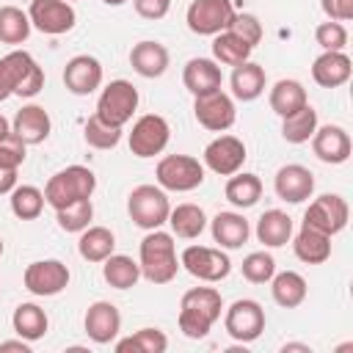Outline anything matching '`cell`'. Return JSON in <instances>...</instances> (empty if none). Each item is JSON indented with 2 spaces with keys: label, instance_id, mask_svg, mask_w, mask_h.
<instances>
[{
  "label": "cell",
  "instance_id": "cell-31",
  "mask_svg": "<svg viewBox=\"0 0 353 353\" xmlns=\"http://www.w3.org/2000/svg\"><path fill=\"white\" fill-rule=\"evenodd\" d=\"M11 325H14L17 336H22L28 342H36V339H41L47 334L50 317L39 303H19L14 309V314H11Z\"/></svg>",
  "mask_w": 353,
  "mask_h": 353
},
{
  "label": "cell",
  "instance_id": "cell-34",
  "mask_svg": "<svg viewBox=\"0 0 353 353\" xmlns=\"http://www.w3.org/2000/svg\"><path fill=\"white\" fill-rule=\"evenodd\" d=\"M254 52V47L248 41H243L237 33L232 30H221L215 33L212 39V61L215 63H223V66H237L243 61H248Z\"/></svg>",
  "mask_w": 353,
  "mask_h": 353
},
{
  "label": "cell",
  "instance_id": "cell-20",
  "mask_svg": "<svg viewBox=\"0 0 353 353\" xmlns=\"http://www.w3.org/2000/svg\"><path fill=\"white\" fill-rule=\"evenodd\" d=\"M309 141H312L314 154H317L323 163H331V165L345 163V160L350 157V149H353L347 130H345V127H339V124L317 127V130H314V135H312Z\"/></svg>",
  "mask_w": 353,
  "mask_h": 353
},
{
  "label": "cell",
  "instance_id": "cell-49",
  "mask_svg": "<svg viewBox=\"0 0 353 353\" xmlns=\"http://www.w3.org/2000/svg\"><path fill=\"white\" fill-rule=\"evenodd\" d=\"M17 188V168H3L0 165V196L11 193Z\"/></svg>",
  "mask_w": 353,
  "mask_h": 353
},
{
  "label": "cell",
  "instance_id": "cell-13",
  "mask_svg": "<svg viewBox=\"0 0 353 353\" xmlns=\"http://www.w3.org/2000/svg\"><path fill=\"white\" fill-rule=\"evenodd\" d=\"M171 127L160 113H146L132 124L130 132V152L135 157H154L168 146Z\"/></svg>",
  "mask_w": 353,
  "mask_h": 353
},
{
  "label": "cell",
  "instance_id": "cell-32",
  "mask_svg": "<svg viewBox=\"0 0 353 353\" xmlns=\"http://www.w3.org/2000/svg\"><path fill=\"white\" fill-rule=\"evenodd\" d=\"M171 223V232L182 240H196L204 229H207V215L199 204H176L171 212H168V221Z\"/></svg>",
  "mask_w": 353,
  "mask_h": 353
},
{
  "label": "cell",
  "instance_id": "cell-46",
  "mask_svg": "<svg viewBox=\"0 0 353 353\" xmlns=\"http://www.w3.org/2000/svg\"><path fill=\"white\" fill-rule=\"evenodd\" d=\"M25 149H28V143L17 132H8L0 141V165L3 168H19L25 163Z\"/></svg>",
  "mask_w": 353,
  "mask_h": 353
},
{
  "label": "cell",
  "instance_id": "cell-2",
  "mask_svg": "<svg viewBox=\"0 0 353 353\" xmlns=\"http://www.w3.org/2000/svg\"><path fill=\"white\" fill-rule=\"evenodd\" d=\"M141 276L152 284H168L176 279L179 270V259H176V245H174V234L152 229L143 240H141Z\"/></svg>",
  "mask_w": 353,
  "mask_h": 353
},
{
  "label": "cell",
  "instance_id": "cell-51",
  "mask_svg": "<svg viewBox=\"0 0 353 353\" xmlns=\"http://www.w3.org/2000/svg\"><path fill=\"white\" fill-rule=\"evenodd\" d=\"M11 94H14V91H11V80H8V72H6L3 58H0V102H6Z\"/></svg>",
  "mask_w": 353,
  "mask_h": 353
},
{
  "label": "cell",
  "instance_id": "cell-52",
  "mask_svg": "<svg viewBox=\"0 0 353 353\" xmlns=\"http://www.w3.org/2000/svg\"><path fill=\"white\" fill-rule=\"evenodd\" d=\"M281 350H301V353H312V347H309V345H298V342H287Z\"/></svg>",
  "mask_w": 353,
  "mask_h": 353
},
{
  "label": "cell",
  "instance_id": "cell-33",
  "mask_svg": "<svg viewBox=\"0 0 353 353\" xmlns=\"http://www.w3.org/2000/svg\"><path fill=\"white\" fill-rule=\"evenodd\" d=\"M102 276L113 290H130L141 279V265L127 254H110L102 262Z\"/></svg>",
  "mask_w": 353,
  "mask_h": 353
},
{
  "label": "cell",
  "instance_id": "cell-56",
  "mask_svg": "<svg viewBox=\"0 0 353 353\" xmlns=\"http://www.w3.org/2000/svg\"><path fill=\"white\" fill-rule=\"evenodd\" d=\"M66 3H69V0H66Z\"/></svg>",
  "mask_w": 353,
  "mask_h": 353
},
{
  "label": "cell",
  "instance_id": "cell-45",
  "mask_svg": "<svg viewBox=\"0 0 353 353\" xmlns=\"http://www.w3.org/2000/svg\"><path fill=\"white\" fill-rule=\"evenodd\" d=\"M226 30L237 33V36H240L243 41H248L251 47H256V44L262 41V22H259L254 14H234Z\"/></svg>",
  "mask_w": 353,
  "mask_h": 353
},
{
  "label": "cell",
  "instance_id": "cell-36",
  "mask_svg": "<svg viewBox=\"0 0 353 353\" xmlns=\"http://www.w3.org/2000/svg\"><path fill=\"white\" fill-rule=\"evenodd\" d=\"M268 102H270V110L284 119V116L295 113L298 108H303L309 99H306V88L298 80H279V83H273Z\"/></svg>",
  "mask_w": 353,
  "mask_h": 353
},
{
  "label": "cell",
  "instance_id": "cell-44",
  "mask_svg": "<svg viewBox=\"0 0 353 353\" xmlns=\"http://www.w3.org/2000/svg\"><path fill=\"white\" fill-rule=\"evenodd\" d=\"M314 39L323 50H345L347 47V28L342 22H320L317 30H314Z\"/></svg>",
  "mask_w": 353,
  "mask_h": 353
},
{
  "label": "cell",
  "instance_id": "cell-26",
  "mask_svg": "<svg viewBox=\"0 0 353 353\" xmlns=\"http://www.w3.org/2000/svg\"><path fill=\"white\" fill-rule=\"evenodd\" d=\"M210 229H212V240L221 248H240L251 234V223L240 212H218L210 221Z\"/></svg>",
  "mask_w": 353,
  "mask_h": 353
},
{
  "label": "cell",
  "instance_id": "cell-10",
  "mask_svg": "<svg viewBox=\"0 0 353 353\" xmlns=\"http://www.w3.org/2000/svg\"><path fill=\"white\" fill-rule=\"evenodd\" d=\"M223 328L234 342H254L265 331V309L251 298H240L226 309Z\"/></svg>",
  "mask_w": 353,
  "mask_h": 353
},
{
  "label": "cell",
  "instance_id": "cell-25",
  "mask_svg": "<svg viewBox=\"0 0 353 353\" xmlns=\"http://www.w3.org/2000/svg\"><path fill=\"white\" fill-rule=\"evenodd\" d=\"M229 83H232V97H234V99H240V102H254L256 97H262L265 83H268V74H265V69H262L259 63L243 61V63L234 66Z\"/></svg>",
  "mask_w": 353,
  "mask_h": 353
},
{
  "label": "cell",
  "instance_id": "cell-18",
  "mask_svg": "<svg viewBox=\"0 0 353 353\" xmlns=\"http://www.w3.org/2000/svg\"><path fill=\"white\" fill-rule=\"evenodd\" d=\"M85 334L97 345H110L121 331V312L110 301H97L85 309Z\"/></svg>",
  "mask_w": 353,
  "mask_h": 353
},
{
  "label": "cell",
  "instance_id": "cell-29",
  "mask_svg": "<svg viewBox=\"0 0 353 353\" xmlns=\"http://www.w3.org/2000/svg\"><path fill=\"white\" fill-rule=\"evenodd\" d=\"M270 295L281 309H295L306 301V279L295 270L273 273L270 279Z\"/></svg>",
  "mask_w": 353,
  "mask_h": 353
},
{
  "label": "cell",
  "instance_id": "cell-19",
  "mask_svg": "<svg viewBox=\"0 0 353 353\" xmlns=\"http://www.w3.org/2000/svg\"><path fill=\"white\" fill-rule=\"evenodd\" d=\"M63 85L66 91L85 97L102 85V63L94 55H74L63 66Z\"/></svg>",
  "mask_w": 353,
  "mask_h": 353
},
{
  "label": "cell",
  "instance_id": "cell-55",
  "mask_svg": "<svg viewBox=\"0 0 353 353\" xmlns=\"http://www.w3.org/2000/svg\"><path fill=\"white\" fill-rule=\"evenodd\" d=\"M3 251H6V245H3V237H0V256H3Z\"/></svg>",
  "mask_w": 353,
  "mask_h": 353
},
{
  "label": "cell",
  "instance_id": "cell-39",
  "mask_svg": "<svg viewBox=\"0 0 353 353\" xmlns=\"http://www.w3.org/2000/svg\"><path fill=\"white\" fill-rule=\"evenodd\" d=\"M11 212L19 218V221H33L41 215L44 210V190H39L36 185H17L11 190Z\"/></svg>",
  "mask_w": 353,
  "mask_h": 353
},
{
  "label": "cell",
  "instance_id": "cell-40",
  "mask_svg": "<svg viewBox=\"0 0 353 353\" xmlns=\"http://www.w3.org/2000/svg\"><path fill=\"white\" fill-rule=\"evenodd\" d=\"M165 347H168V336L160 328H141L132 336L116 342L119 353H130V350L132 353H165Z\"/></svg>",
  "mask_w": 353,
  "mask_h": 353
},
{
  "label": "cell",
  "instance_id": "cell-30",
  "mask_svg": "<svg viewBox=\"0 0 353 353\" xmlns=\"http://www.w3.org/2000/svg\"><path fill=\"white\" fill-rule=\"evenodd\" d=\"M116 248V234L108 226H85L77 240V251L85 262H105Z\"/></svg>",
  "mask_w": 353,
  "mask_h": 353
},
{
  "label": "cell",
  "instance_id": "cell-7",
  "mask_svg": "<svg viewBox=\"0 0 353 353\" xmlns=\"http://www.w3.org/2000/svg\"><path fill=\"white\" fill-rule=\"evenodd\" d=\"M347 218H350V207L339 193L317 196L303 212V223L317 229V232H323V234H328V237L339 234L347 226Z\"/></svg>",
  "mask_w": 353,
  "mask_h": 353
},
{
  "label": "cell",
  "instance_id": "cell-16",
  "mask_svg": "<svg viewBox=\"0 0 353 353\" xmlns=\"http://www.w3.org/2000/svg\"><path fill=\"white\" fill-rule=\"evenodd\" d=\"M245 143L234 135H218L204 146V165L218 176H232L245 163Z\"/></svg>",
  "mask_w": 353,
  "mask_h": 353
},
{
  "label": "cell",
  "instance_id": "cell-54",
  "mask_svg": "<svg viewBox=\"0 0 353 353\" xmlns=\"http://www.w3.org/2000/svg\"><path fill=\"white\" fill-rule=\"evenodd\" d=\"M105 6H124V3H130V0H102Z\"/></svg>",
  "mask_w": 353,
  "mask_h": 353
},
{
  "label": "cell",
  "instance_id": "cell-38",
  "mask_svg": "<svg viewBox=\"0 0 353 353\" xmlns=\"http://www.w3.org/2000/svg\"><path fill=\"white\" fill-rule=\"evenodd\" d=\"M30 17L17 6H0V41L22 44L30 36Z\"/></svg>",
  "mask_w": 353,
  "mask_h": 353
},
{
  "label": "cell",
  "instance_id": "cell-9",
  "mask_svg": "<svg viewBox=\"0 0 353 353\" xmlns=\"http://www.w3.org/2000/svg\"><path fill=\"white\" fill-rule=\"evenodd\" d=\"M69 268L61 262V259H39V262H30L22 273V284L28 292L39 295V298H52L58 292H63L69 287Z\"/></svg>",
  "mask_w": 353,
  "mask_h": 353
},
{
  "label": "cell",
  "instance_id": "cell-28",
  "mask_svg": "<svg viewBox=\"0 0 353 353\" xmlns=\"http://www.w3.org/2000/svg\"><path fill=\"white\" fill-rule=\"evenodd\" d=\"M292 251H295V256H298L301 262H306V265H320V262H325V259L331 256V237L303 223L301 232H298L295 240H292Z\"/></svg>",
  "mask_w": 353,
  "mask_h": 353
},
{
  "label": "cell",
  "instance_id": "cell-42",
  "mask_svg": "<svg viewBox=\"0 0 353 353\" xmlns=\"http://www.w3.org/2000/svg\"><path fill=\"white\" fill-rule=\"evenodd\" d=\"M83 138H85V143L88 146H94V149H113V146H119V141H121V127H110V124H105L97 113L85 121V127H83Z\"/></svg>",
  "mask_w": 353,
  "mask_h": 353
},
{
  "label": "cell",
  "instance_id": "cell-27",
  "mask_svg": "<svg viewBox=\"0 0 353 353\" xmlns=\"http://www.w3.org/2000/svg\"><path fill=\"white\" fill-rule=\"evenodd\" d=\"M292 237V218L281 210H265L256 221V240L268 248H281Z\"/></svg>",
  "mask_w": 353,
  "mask_h": 353
},
{
  "label": "cell",
  "instance_id": "cell-23",
  "mask_svg": "<svg viewBox=\"0 0 353 353\" xmlns=\"http://www.w3.org/2000/svg\"><path fill=\"white\" fill-rule=\"evenodd\" d=\"M182 83L193 97L210 94V91L221 88V83H223L221 63H215L212 58H190L182 69Z\"/></svg>",
  "mask_w": 353,
  "mask_h": 353
},
{
  "label": "cell",
  "instance_id": "cell-24",
  "mask_svg": "<svg viewBox=\"0 0 353 353\" xmlns=\"http://www.w3.org/2000/svg\"><path fill=\"white\" fill-rule=\"evenodd\" d=\"M50 130H52V121H50V113L41 105H25V108H19L17 116H14V121H11V132H17L28 146L47 141Z\"/></svg>",
  "mask_w": 353,
  "mask_h": 353
},
{
  "label": "cell",
  "instance_id": "cell-14",
  "mask_svg": "<svg viewBox=\"0 0 353 353\" xmlns=\"http://www.w3.org/2000/svg\"><path fill=\"white\" fill-rule=\"evenodd\" d=\"M3 66L11 80V91L17 97H36L44 88V69L25 50H14L3 58Z\"/></svg>",
  "mask_w": 353,
  "mask_h": 353
},
{
  "label": "cell",
  "instance_id": "cell-12",
  "mask_svg": "<svg viewBox=\"0 0 353 353\" xmlns=\"http://www.w3.org/2000/svg\"><path fill=\"white\" fill-rule=\"evenodd\" d=\"M234 17L232 0H193L188 6L185 22L196 36H215L229 28Z\"/></svg>",
  "mask_w": 353,
  "mask_h": 353
},
{
  "label": "cell",
  "instance_id": "cell-50",
  "mask_svg": "<svg viewBox=\"0 0 353 353\" xmlns=\"http://www.w3.org/2000/svg\"><path fill=\"white\" fill-rule=\"evenodd\" d=\"M30 353V342L28 339H6V342H0V353Z\"/></svg>",
  "mask_w": 353,
  "mask_h": 353
},
{
  "label": "cell",
  "instance_id": "cell-17",
  "mask_svg": "<svg viewBox=\"0 0 353 353\" xmlns=\"http://www.w3.org/2000/svg\"><path fill=\"white\" fill-rule=\"evenodd\" d=\"M273 190L281 201L301 204V201L312 199V193H314V174L301 163L281 165L276 171V179H273Z\"/></svg>",
  "mask_w": 353,
  "mask_h": 353
},
{
  "label": "cell",
  "instance_id": "cell-4",
  "mask_svg": "<svg viewBox=\"0 0 353 353\" xmlns=\"http://www.w3.org/2000/svg\"><path fill=\"white\" fill-rule=\"evenodd\" d=\"M127 212H130L135 226L152 232L168 221L171 204H168V196L160 185H138L127 196Z\"/></svg>",
  "mask_w": 353,
  "mask_h": 353
},
{
  "label": "cell",
  "instance_id": "cell-3",
  "mask_svg": "<svg viewBox=\"0 0 353 353\" xmlns=\"http://www.w3.org/2000/svg\"><path fill=\"white\" fill-rule=\"evenodd\" d=\"M97 188V176L91 168L85 165H66L61 168L58 174H52L44 185V201L52 207V210H61L72 201H80V199H91Z\"/></svg>",
  "mask_w": 353,
  "mask_h": 353
},
{
  "label": "cell",
  "instance_id": "cell-8",
  "mask_svg": "<svg viewBox=\"0 0 353 353\" xmlns=\"http://www.w3.org/2000/svg\"><path fill=\"white\" fill-rule=\"evenodd\" d=\"M179 268H185L193 279L199 281H221L229 276L232 270V259L221 251V248H210V245H188L179 256Z\"/></svg>",
  "mask_w": 353,
  "mask_h": 353
},
{
  "label": "cell",
  "instance_id": "cell-22",
  "mask_svg": "<svg viewBox=\"0 0 353 353\" xmlns=\"http://www.w3.org/2000/svg\"><path fill=\"white\" fill-rule=\"evenodd\" d=\"M168 61H171V58H168L165 44L152 41V39H143V41L132 44V50H130V66H132L141 77H146V80L160 77V74L168 69Z\"/></svg>",
  "mask_w": 353,
  "mask_h": 353
},
{
  "label": "cell",
  "instance_id": "cell-37",
  "mask_svg": "<svg viewBox=\"0 0 353 353\" xmlns=\"http://www.w3.org/2000/svg\"><path fill=\"white\" fill-rule=\"evenodd\" d=\"M317 127H320L317 124V110L309 102L303 108H298L295 113L281 119V135H284L287 143H306L314 135Z\"/></svg>",
  "mask_w": 353,
  "mask_h": 353
},
{
  "label": "cell",
  "instance_id": "cell-47",
  "mask_svg": "<svg viewBox=\"0 0 353 353\" xmlns=\"http://www.w3.org/2000/svg\"><path fill=\"white\" fill-rule=\"evenodd\" d=\"M323 11L334 22H347L353 19V0H320Z\"/></svg>",
  "mask_w": 353,
  "mask_h": 353
},
{
  "label": "cell",
  "instance_id": "cell-1",
  "mask_svg": "<svg viewBox=\"0 0 353 353\" xmlns=\"http://www.w3.org/2000/svg\"><path fill=\"white\" fill-rule=\"evenodd\" d=\"M223 298L215 287H193L179 303V331L188 339H204L215 320L221 317Z\"/></svg>",
  "mask_w": 353,
  "mask_h": 353
},
{
  "label": "cell",
  "instance_id": "cell-48",
  "mask_svg": "<svg viewBox=\"0 0 353 353\" xmlns=\"http://www.w3.org/2000/svg\"><path fill=\"white\" fill-rule=\"evenodd\" d=\"M132 3L143 19H163L171 8V0H132Z\"/></svg>",
  "mask_w": 353,
  "mask_h": 353
},
{
  "label": "cell",
  "instance_id": "cell-11",
  "mask_svg": "<svg viewBox=\"0 0 353 353\" xmlns=\"http://www.w3.org/2000/svg\"><path fill=\"white\" fill-rule=\"evenodd\" d=\"M193 116H196V121H199L204 130H210V132H223V130H229V127L234 124V119H237L234 99H232L226 91H221V88H215V91H210V94H199V97L193 99Z\"/></svg>",
  "mask_w": 353,
  "mask_h": 353
},
{
  "label": "cell",
  "instance_id": "cell-41",
  "mask_svg": "<svg viewBox=\"0 0 353 353\" xmlns=\"http://www.w3.org/2000/svg\"><path fill=\"white\" fill-rule=\"evenodd\" d=\"M91 218H94L91 199H80V201H72V204L55 210V221L63 232H83L85 226H91Z\"/></svg>",
  "mask_w": 353,
  "mask_h": 353
},
{
  "label": "cell",
  "instance_id": "cell-21",
  "mask_svg": "<svg viewBox=\"0 0 353 353\" xmlns=\"http://www.w3.org/2000/svg\"><path fill=\"white\" fill-rule=\"evenodd\" d=\"M350 58L342 50H323V55L314 58L312 63V80L323 88H339L350 80Z\"/></svg>",
  "mask_w": 353,
  "mask_h": 353
},
{
  "label": "cell",
  "instance_id": "cell-6",
  "mask_svg": "<svg viewBox=\"0 0 353 353\" xmlns=\"http://www.w3.org/2000/svg\"><path fill=\"white\" fill-rule=\"evenodd\" d=\"M157 185L163 190L188 193L204 182V165L190 154H165L154 168Z\"/></svg>",
  "mask_w": 353,
  "mask_h": 353
},
{
  "label": "cell",
  "instance_id": "cell-53",
  "mask_svg": "<svg viewBox=\"0 0 353 353\" xmlns=\"http://www.w3.org/2000/svg\"><path fill=\"white\" fill-rule=\"evenodd\" d=\"M8 132H11V124H8V119H6L3 113H0V141H3V138H6Z\"/></svg>",
  "mask_w": 353,
  "mask_h": 353
},
{
  "label": "cell",
  "instance_id": "cell-15",
  "mask_svg": "<svg viewBox=\"0 0 353 353\" xmlns=\"http://www.w3.org/2000/svg\"><path fill=\"white\" fill-rule=\"evenodd\" d=\"M28 17H30V25L47 36L69 33L77 22V14L66 0H30Z\"/></svg>",
  "mask_w": 353,
  "mask_h": 353
},
{
  "label": "cell",
  "instance_id": "cell-35",
  "mask_svg": "<svg viewBox=\"0 0 353 353\" xmlns=\"http://www.w3.org/2000/svg\"><path fill=\"white\" fill-rule=\"evenodd\" d=\"M223 193H226L229 204H234L240 210H248V207H254L262 199V179L256 174H245V171L240 174L237 171V174L229 176Z\"/></svg>",
  "mask_w": 353,
  "mask_h": 353
},
{
  "label": "cell",
  "instance_id": "cell-43",
  "mask_svg": "<svg viewBox=\"0 0 353 353\" xmlns=\"http://www.w3.org/2000/svg\"><path fill=\"white\" fill-rule=\"evenodd\" d=\"M240 268H243L245 281H251V284H268L273 279V273H276V259L268 251H251L243 259Z\"/></svg>",
  "mask_w": 353,
  "mask_h": 353
},
{
  "label": "cell",
  "instance_id": "cell-5",
  "mask_svg": "<svg viewBox=\"0 0 353 353\" xmlns=\"http://www.w3.org/2000/svg\"><path fill=\"white\" fill-rule=\"evenodd\" d=\"M138 88L130 80H110L97 99V116L110 127H124L138 110Z\"/></svg>",
  "mask_w": 353,
  "mask_h": 353
}]
</instances>
